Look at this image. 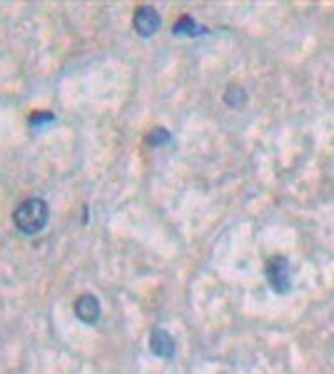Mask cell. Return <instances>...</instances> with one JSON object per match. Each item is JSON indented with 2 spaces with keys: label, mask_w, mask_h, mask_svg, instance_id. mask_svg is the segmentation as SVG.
<instances>
[{
  "label": "cell",
  "mask_w": 334,
  "mask_h": 374,
  "mask_svg": "<svg viewBox=\"0 0 334 374\" xmlns=\"http://www.w3.org/2000/svg\"><path fill=\"white\" fill-rule=\"evenodd\" d=\"M48 215H50L48 202L40 200V197H28V200H23L16 207L13 222H16V227L23 235H37V232L48 225Z\"/></svg>",
  "instance_id": "cell-1"
},
{
  "label": "cell",
  "mask_w": 334,
  "mask_h": 374,
  "mask_svg": "<svg viewBox=\"0 0 334 374\" xmlns=\"http://www.w3.org/2000/svg\"><path fill=\"white\" fill-rule=\"evenodd\" d=\"M265 279L267 285L277 292V295H287L292 287V277H290V262L285 257H270L265 262Z\"/></svg>",
  "instance_id": "cell-2"
},
{
  "label": "cell",
  "mask_w": 334,
  "mask_h": 374,
  "mask_svg": "<svg viewBox=\"0 0 334 374\" xmlns=\"http://www.w3.org/2000/svg\"><path fill=\"white\" fill-rule=\"evenodd\" d=\"M160 23H162L160 21V13L155 11L153 6H140L133 16L135 30H138V35H143V37L155 35V33L160 30Z\"/></svg>",
  "instance_id": "cell-3"
},
{
  "label": "cell",
  "mask_w": 334,
  "mask_h": 374,
  "mask_svg": "<svg viewBox=\"0 0 334 374\" xmlns=\"http://www.w3.org/2000/svg\"><path fill=\"white\" fill-rule=\"evenodd\" d=\"M150 349H153V354H157V357L162 359H170L175 357V339H172V334L167 332V329H153V334H150Z\"/></svg>",
  "instance_id": "cell-4"
},
{
  "label": "cell",
  "mask_w": 334,
  "mask_h": 374,
  "mask_svg": "<svg viewBox=\"0 0 334 374\" xmlns=\"http://www.w3.org/2000/svg\"><path fill=\"white\" fill-rule=\"evenodd\" d=\"M75 315H78L80 322H85V325H95L100 320V302H97V297L95 295L78 297V302H75Z\"/></svg>",
  "instance_id": "cell-5"
},
{
  "label": "cell",
  "mask_w": 334,
  "mask_h": 374,
  "mask_svg": "<svg viewBox=\"0 0 334 374\" xmlns=\"http://www.w3.org/2000/svg\"><path fill=\"white\" fill-rule=\"evenodd\" d=\"M172 33L175 35H180V37H197V35H202L205 33V28H200L197 25V21L192 16H180V21L175 23V28H172Z\"/></svg>",
  "instance_id": "cell-6"
},
{
  "label": "cell",
  "mask_w": 334,
  "mask_h": 374,
  "mask_svg": "<svg viewBox=\"0 0 334 374\" xmlns=\"http://www.w3.org/2000/svg\"><path fill=\"white\" fill-rule=\"evenodd\" d=\"M247 90L242 88V85H229L227 90H225V105L227 107H244L247 105Z\"/></svg>",
  "instance_id": "cell-7"
},
{
  "label": "cell",
  "mask_w": 334,
  "mask_h": 374,
  "mask_svg": "<svg viewBox=\"0 0 334 374\" xmlns=\"http://www.w3.org/2000/svg\"><path fill=\"white\" fill-rule=\"evenodd\" d=\"M145 143H148L150 148H157V145L170 143V130H165V127H155V130H150V132H148V137H145Z\"/></svg>",
  "instance_id": "cell-8"
},
{
  "label": "cell",
  "mask_w": 334,
  "mask_h": 374,
  "mask_svg": "<svg viewBox=\"0 0 334 374\" xmlns=\"http://www.w3.org/2000/svg\"><path fill=\"white\" fill-rule=\"evenodd\" d=\"M53 120V112H32L30 117V125H43V122Z\"/></svg>",
  "instance_id": "cell-9"
}]
</instances>
